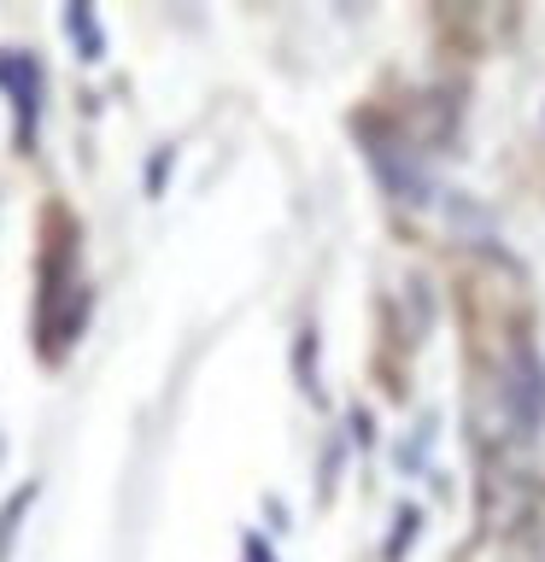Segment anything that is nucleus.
I'll return each mask as SVG.
<instances>
[{
	"mask_svg": "<svg viewBox=\"0 0 545 562\" xmlns=\"http://www.w3.org/2000/svg\"><path fill=\"white\" fill-rule=\"evenodd\" d=\"M65 24H70V35H82V59H100V35H94V18H88V7H70V18H65Z\"/></svg>",
	"mask_w": 545,
	"mask_h": 562,
	"instance_id": "1",
	"label": "nucleus"
},
{
	"mask_svg": "<svg viewBox=\"0 0 545 562\" xmlns=\"http://www.w3.org/2000/svg\"><path fill=\"white\" fill-rule=\"evenodd\" d=\"M253 562H270V551H258V544H253Z\"/></svg>",
	"mask_w": 545,
	"mask_h": 562,
	"instance_id": "2",
	"label": "nucleus"
}]
</instances>
